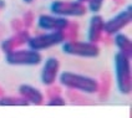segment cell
<instances>
[{
	"mask_svg": "<svg viewBox=\"0 0 132 118\" xmlns=\"http://www.w3.org/2000/svg\"><path fill=\"white\" fill-rule=\"evenodd\" d=\"M60 85L67 89H73L84 92L87 95H92L98 91V82L94 77H90L86 75L76 74V72H70V71H64L59 74L57 76Z\"/></svg>",
	"mask_w": 132,
	"mask_h": 118,
	"instance_id": "6da1fadb",
	"label": "cell"
},
{
	"mask_svg": "<svg viewBox=\"0 0 132 118\" xmlns=\"http://www.w3.org/2000/svg\"><path fill=\"white\" fill-rule=\"evenodd\" d=\"M130 57L116 52L113 56V66H115V77L116 86L120 93L128 95L132 88L131 78V61Z\"/></svg>",
	"mask_w": 132,
	"mask_h": 118,
	"instance_id": "7a4b0ae2",
	"label": "cell"
},
{
	"mask_svg": "<svg viewBox=\"0 0 132 118\" xmlns=\"http://www.w3.org/2000/svg\"><path fill=\"white\" fill-rule=\"evenodd\" d=\"M61 50L64 53L82 59H95L100 55V47L95 42L90 41H76V40H65L61 44Z\"/></svg>",
	"mask_w": 132,
	"mask_h": 118,
	"instance_id": "3957f363",
	"label": "cell"
},
{
	"mask_svg": "<svg viewBox=\"0 0 132 118\" xmlns=\"http://www.w3.org/2000/svg\"><path fill=\"white\" fill-rule=\"evenodd\" d=\"M66 40L65 31H44L35 36H30L28 40V47L35 51H45L57 45H61Z\"/></svg>",
	"mask_w": 132,
	"mask_h": 118,
	"instance_id": "277c9868",
	"label": "cell"
},
{
	"mask_svg": "<svg viewBox=\"0 0 132 118\" xmlns=\"http://www.w3.org/2000/svg\"><path fill=\"white\" fill-rule=\"evenodd\" d=\"M5 61L11 66H36L43 62V55L29 47L15 49L5 53Z\"/></svg>",
	"mask_w": 132,
	"mask_h": 118,
	"instance_id": "5b68a950",
	"label": "cell"
},
{
	"mask_svg": "<svg viewBox=\"0 0 132 118\" xmlns=\"http://www.w3.org/2000/svg\"><path fill=\"white\" fill-rule=\"evenodd\" d=\"M86 11V5L77 0H54L50 4V13L62 17H81Z\"/></svg>",
	"mask_w": 132,
	"mask_h": 118,
	"instance_id": "8992f818",
	"label": "cell"
},
{
	"mask_svg": "<svg viewBox=\"0 0 132 118\" xmlns=\"http://www.w3.org/2000/svg\"><path fill=\"white\" fill-rule=\"evenodd\" d=\"M131 19H132L131 5H127L123 10H121L115 16H112L109 20L105 21V24H103V34L113 36L115 34L121 32L131 22Z\"/></svg>",
	"mask_w": 132,
	"mask_h": 118,
	"instance_id": "52a82bcc",
	"label": "cell"
},
{
	"mask_svg": "<svg viewBox=\"0 0 132 118\" xmlns=\"http://www.w3.org/2000/svg\"><path fill=\"white\" fill-rule=\"evenodd\" d=\"M36 25L43 31H65L69 28L70 21L67 17L54 14H41L37 17Z\"/></svg>",
	"mask_w": 132,
	"mask_h": 118,
	"instance_id": "ba28073f",
	"label": "cell"
},
{
	"mask_svg": "<svg viewBox=\"0 0 132 118\" xmlns=\"http://www.w3.org/2000/svg\"><path fill=\"white\" fill-rule=\"evenodd\" d=\"M60 71V62L56 57H49L44 61V65L41 68L40 78L45 86H51L57 80Z\"/></svg>",
	"mask_w": 132,
	"mask_h": 118,
	"instance_id": "9c48e42d",
	"label": "cell"
},
{
	"mask_svg": "<svg viewBox=\"0 0 132 118\" xmlns=\"http://www.w3.org/2000/svg\"><path fill=\"white\" fill-rule=\"evenodd\" d=\"M19 96H21L29 104H34V106H41L44 103V93L39 88L31 86V85H20L19 86Z\"/></svg>",
	"mask_w": 132,
	"mask_h": 118,
	"instance_id": "30bf717a",
	"label": "cell"
},
{
	"mask_svg": "<svg viewBox=\"0 0 132 118\" xmlns=\"http://www.w3.org/2000/svg\"><path fill=\"white\" fill-rule=\"evenodd\" d=\"M29 39H30L29 31L20 30V31H18V32H16L15 35H13L11 37L4 40V41L0 44V49L6 53V52L13 51L15 49H19L22 45H26Z\"/></svg>",
	"mask_w": 132,
	"mask_h": 118,
	"instance_id": "8fae6325",
	"label": "cell"
},
{
	"mask_svg": "<svg viewBox=\"0 0 132 118\" xmlns=\"http://www.w3.org/2000/svg\"><path fill=\"white\" fill-rule=\"evenodd\" d=\"M103 24H105V20H103V17L101 15L96 14L90 19L88 29H87V41L97 44L102 39Z\"/></svg>",
	"mask_w": 132,
	"mask_h": 118,
	"instance_id": "7c38bea8",
	"label": "cell"
},
{
	"mask_svg": "<svg viewBox=\"0 0 132 118\" xmlns=\"http://www.w3.org/2000/svg\"><path fill=\"white\" fill-rule=\"evenodd\" d=\"M113 44L115 46L117 47V52L125 55L127 57L131 59V53H132V44H131V40L130 37L125 35L122 31L121 32H117L113 35Z\"/></svg>",
	"mask_w": 132,
	"mask_h": 118,
	"instance_id": "4fadbf2b",
	"label": "cell"
},
{
	"mask_svg": "<svg viewBox=\"0 0 132 118\" xmlns=\"http://www.w3.org/2000/svg\"><path fill=\"white\" fill-rule=\"evenodd\" d=\"M0 106H15V107H24V106H29V103L22 98L21 96H5L0 98Z\"/></svg>",
	"mask_w": 132,
	"mask_h": 118,
	"instance_id": "5bb4252c",
	"label": "cell"
},
{
	"mask_svg": "<svg viewBox=\"0 0 132 118\" xmlns=\"http://www.w3.org/2000/svg\"><path fill=\"white\" fill-rule=\"evenodd\" d=\"M86 3H87L86 7H87L88 11H91V13H98L102 9L105 0H87Z\"/></svg>",
	"mask_w": 132,
	"mask_h": 118,
	"instance_id": "9a60e30c",
	"label": "cell"
},
{
	"mask_svg": "<svg viewBox=\"0 0 132 118\" xmlns=\"http://www.w3.org/2000/svg\"><path fill=\"white\" fill-rule=\"evenodd\" d=\"M47 106H54V107H56V106H64L65 104V99H64V97H61L60 95H54L49 98V101L46 102Z\"/></svg>",
	"mask_w": 132,
	"mask_h": 118,
	"instance_id": "2e32d148",
	"label": "cell"
},
{
	"mask_svg": "<svg viewBox=\"0 0 132 118\" xmlns=\"http://www.w3.org/2000/svg\"><path fill=\"white\" fill-rule=\"evenodd\" d=\"M4 6H5V3H4V0H0V9H3Z\"/></svg>",
	"mask_w": 132,
	"mask_h": 118,
	"instance_id": "e0dca14e",
	"label": "cell"
},
{
	"mask_svg": "<svg viewBox=\"0 0 132 118\" xmlns=\"http://www.w3.org/2000/svg\"><path fill=\"white\" fill-rule=\"evenodd\" d=\"M34 0H24V3H26V4H31Z\"/></svg>",
	"mask_w": 132,
	"mask_h": 118,
	"instance_id": "ac0fdd59",
	"label": "cell"
},
{
	"mask_svg": "<svg viewBox=\"0 0 132 118\" xmlns=\"http://www.w3.org/2000/svg\"><path fill=\"white\" fill-rule=\"evenodd\" d=\"M77 1H80V3H84V4H85V3H86L87 0H77Z\"/></svg>",
	"mask_w": 132,
	"mask_h": 118,
	"instance_id": "d6986e66",
	"label": "cell"
}]
</instances>
